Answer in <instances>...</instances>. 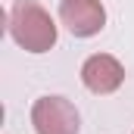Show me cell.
Segmentation results:
<instances>
[{
    "label": "cell",
    "instance_id": "obj_3",
    "mask_svg": "<svg viewBox=\"0 0 134 134\" xmlns=\"http://www.w3.org/2000/svg\"><path fill=\"white\" fill-rule=\"evenodd\" d=\"M59 22L75 37H94L106 25V9L100 0H59Z\"/></svg>",
    "mask_w": 134,
    "mask_h": 134
},
{
    "label": "cell",
    "instance_id": "obj_2",
    "mask_svg": "<svg viewBox=\"0 0 134 134\" xmlns=\"http://www.w3.org/2000/svg\"><path fill=\"white\" fill-rule=\"evenodd\" d=\"M31 125L37 134H78L81 115L66 97H37L31 106Z\"/></svg>",
    "mask_w": 134,
    "mask_h": 134
},
{
    "label": "cell",
    "instance_id": "obj_1",
    "mask_svg": "<svg viewBox=\"0 0 134 134\" xmlns=\"http://www.w3.org/2000/svg\"><path fill=\"white\" fill-rule=\"evenodd\" d=\"M6 28L13 34V41L28 50V53H47L56 47V22L53 16L37 3V0H13L9 16H6Z\"/></svg>",
    "mask_w": 134,
    "mask_h": 134
},
{
    "label": "cell",
    "instance_id": "obj_4",
    "mask_svg": "<svg viewBox=\"0 0 134 134\" xmlns=\"http://www.w3.org/2000/svg\"><path fill=\"white\" fill-rule=\"evenodd\" d=\"M81 81L91 94L97 97H106V94H115L122 84H125V66L109 56V53H94L84 59L81 66Z\"/></svg>",
    "mask_w": 134,
    "mask_h": 134
}]
</instances>
